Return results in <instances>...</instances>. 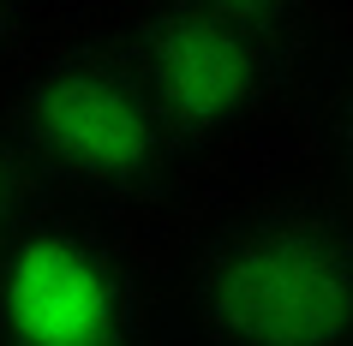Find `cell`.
<instances>
[{
  "mask_svg": "<svg viewBox=\"0 0 353 346\" xmlns=\"http://www.w3.org/2000/svg\"><path fill=\"white\" fill-rule=\"evenodd\" d=\"M0 346H144V292L114 239L37 215L0 245Z\"/></svg>",
  "mask_w": 353,
  "mask_h": 346,
  "instance_id": "4",
  "label": "cell"
},
{
  "mask_svg": "<svg viewBox=\"0 0 353 346\" xmlns=\"http://www.w3.org/2000/svg\"><path fill=\"white\" fill-rule=\"evenodd\" d=\"M37 209H42V173L30 167V155L19 149V138L0 131V245L19 233Z\"/></svg>",
  "mask_w": 353,
  "mask_h": 346,
  "instance_id": "5",
  "label": "cell"
},
{
  "mask_svg": "<svg viewBox=\"0 0 353 346\" xmlns=\"http://www.w3.org/2000/svg\"><path fill=\"white\" fill-rule=\"evenodd\" d=\"M12 138L42 185H66L96 203L150 197L180 149L132 54L108 42H66L42 54L19 78Z\"/></svg>",
  "mask_w": 353,
  "mask_h": 346,
  "instance_id": "2",
  "label": "cell"
},
{
  "mask_svg": "<svg viewBox=\"0 0 353 346\" xmlns=\"http://www.w3.org/2000/svg\"><path fill=\"white\" fill-rule=\"evenodd\" d=\"M12 19H19V0H0V36L12 30Z\"/></svg>",
  "mask_w": 353,
  "mask_h": 346,
  "instance_id": "8",
  "label": "cell"
},
{
  "mask_svg": "<svg viewBox=\"0 0 353 346\" xmlns=\"http://www.w3.org/2000/svg\"><path fill=\"white\" fill-rule=\"evenodd\" d=\"M192 310L216 346H353V221L323 203L222 221L192 263Z\"/></svg>",
  "mask_w": 353,
  "mask_h": 346,
  "instance_id": "1",
  "label": "cell"
},
{
  "mask_svg": "<svg viewBox=\"0 0 353 346\" xmlns=\"http://www.w3.org/2000/svg\"><path fill=\"white\" fill-rule=\"evenodd\" d=\"M335 162H341V180H347V191H353V84L341 90V102H335Z\"/></svg>",
  "mask_w": 353,
  "mask_h": 346,
  "instance_id": "7",
  "label": "cell"
},
{
  "mask_svg": "<svg viewBox=\"0 0 353 346\" xmlns=\"http://www.w3.org/2000/svg\"><path fill=\"white\" fill-rule=\"evenodd\" d=\"M180 144H210L252 126L288 84L281 30L210 0H156L120 42Z\"/></svg>",
  "mask_w": 353,
  "mask_h": 346,
  "instance_id": "3",
  "label": "cell"
},
{
  "mask_svg": "<svg viewBox=\"0 0 353 346\" xmlns=\"http://www.w3.org/2000/svg\"><path fill=\"white\" fill-rule=\"evenodd\" d=\"M210 6H222V12H240V19L263 24V30H281L288 19H299V6H305V0H210Z\"/></svg>",
  "mask_w": 353,
  "mask_h": 346,
  "instance_id": "6",
  "label": "cell"
}]
</instances>
